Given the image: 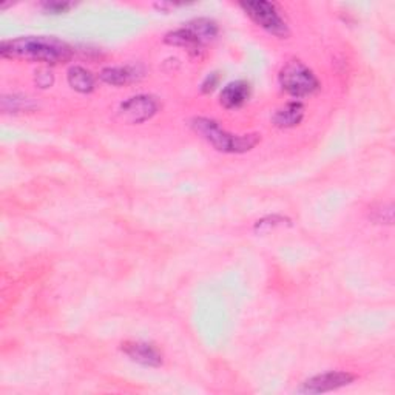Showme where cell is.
Segmentation results:
<instances>
[{
	"instance_id": "cell-1",
	"label": "cell",
	"mask_w": 395,
	"mask_h": 395,
	"mask_svg": "<svg viewBox=\"0 0 395 395\" xmlns=\"http://www.w3.org/2000/svg\"><path fill=\"white\" fill-rule=\"evenodd\" d=\"M0 54L8 59H23L58 65V63H65L73 58V50L67 42L56 38L26 36V38L2 42Z\"/></svg>"
},
{
	"instance_id": "cell-2",
	"label": "cell",
	"mask_w": 395,
	"mask_h": 395,
	"mask_svg": "<svg viewBox=\"0 0 395 395\" xmlns=\"http://www.w3.org/2000/svg\"><path fill=\"white\" fill-rule=\"evenodd\" d=\"M190 125L193 130L203 136L210 145L223 153H246L252 150L253 147L261 141L260 135L256 133L243 136L227 133L224 128L218 125V122L207 117H195Z\"/></svg>"
},
{
	"instance_id": "cell-3",
	"label": "cell",
	"mask_w": 395,
	"mask_h": 395,
	"mask_svg": "<svg viewBox=\"0 0 395 395\" xmlns=\"http://www.w3.org/2000/svg\"><path fill=\"white\" fill-rule=\"evenodd\" d=\"M280 84L295 98L309 96L320 88V82L309 67L300 60H290L280 71Z\"/></svg>"
},
{
	"instance_id": "cell-4",
	"label": "cell",
	"mask_w": 395,
	"mask_h": 395,
	"mask_svg": "<svg viewBox=\"0 0 395 395\" xmlns=\"http://www.w3.org/2000/svg\"><path fill=\"white\" fill-rule=\"evenodd\" d=\"M240 6L256 25H260L268 33L277 38L289 36V26L273 4L258 0V2H243Z\"/></svg>"
},
{
	"instance_id": "cell-5",
	"label": "cell",
	"mask_w": 395,
	"mask_h": 395,
	"mask_svg": "<svg viewBox=\"0 0 395 395\" xmlns=\"http://www.w3.org/2000/svg\"><path fill=\"white\" fill-rule=\"evenodd\" d=\"M357 376L349 372H326L312 376L307 381L302 383L301 388H298V394H321V392H329L343 388V386L351 384L355 381Z\"/></svg>"
},
{
	"instance_id": "cell-6",
	"label": "cell",
	"mask_w": 395,
	"mask_h": 395,
	"mask_svg": "<svg viewBox=\"0 0 395 395\" xmlns=\"http://www.w3.org/2000/svg\"><path fill=\"white\" fill-rule=\"evenodd\" d=\"M158 100L152 96H135L121 105V115L124 121L130 124H141L152 119L158 112Z\"/></svg>"
},
{
	"instance_id": "cell-7",
	"label": "cell",
	"mask_w": 395,
	"mask_h": 395,
	"mask_svg": "<svg viewBox=\"0 0 395 395\" xmlns=\"http://www.w3.org/2000/svg\"><path fill=\"white\" fill-rule=\"evenodd\" d=\"M122 352L133 360L147 367H158L162 364V354L159 349L144 342H127L122 344Z\"/></svg>"
},
{
	"instance_id": "cell-8",
	"label": "cell",
	"mask_w": 395,
	"mask_h": 395,
	"mask_svg": "<svg viewBox=\"0 0 395 395\" xmlns=\"http://www.w3.org/2000/svg\"><path fill=\"white\" fill-rule=\"evenodd\" d=\"M251 96V85L244 80H236L224 87L221 91V105L226 108H238L247 102V99Z\"/></svg>"
},
{
	"instance_id": "cell-9",
	"label": "cell",
	"mask_w": 395,
	"mask_h": 395,
	"mask_svg": "<svg viewBox=\"0 0 395 395\" xmlns=\"http://www.w3.org/2000/svg\"><path fill=\"white\" fill-rule=\"evenodd\" d=\"M302 116H305V105L301 102H289L275 113L273 124L280 128H290L298 125Z\"/></svg>"
},
{
	"instance_id": "cell-10",
	"label": "cell",
	"mask_w": 395,
	"mask_h": 395,
	"mask_svg": "<svg viewBox=\"0 0 395 395\" xmlns=\"http://www.w3.org/2000/svg\"><path fill=\"white\" fill-rule=\"evenodd\" d=\"M100 80L108 85L121 87L137 79V71L133 67H108L99 75Z\"/></svg>"
},
{
	"instance_id": "cell-11",
	"label": "cell",
	"mask_w": 395,
	"mask_h": 395,
	"mask_svg": "<svg viewBox=\"0 0 395 395\" xmlns=\"http://www.w3.org/2000/svg\"><path fill=\"white\" fill-rule=\"evenodd\" d=\"M165 43L173 45V47H181V48H186L187 51H190L191 54H198L201 51V48L204 47L203 43H201L195 36H193L186 26L179 30H174L172 33H169L165 36Z\"/></svg>"
},
{
	"instance_id": "cell-12",
	"label": "cell",
	"mask_w": 395,
	"mask_h": 395,
	"mask_svg": "<svg viewBox=\"0 0 395 395\" xmlns=\"http://www.w3.org/2000/svg\"><path fill=\"white\" fill-rule=\"evenodd\" d=\"M68 84L73 90H76L78 93L87 95L91 93L95 88V78L85 68L73 67L68 71Z\"/></svg>"
},
{
	"instance_id": "cell-13",
	"label": "cell",
	"mask_w": 395,
	"mask_h": 395,
	"mask_svg": "<svg viewBox=\"0 0 395 395\" xmlns=\"http://www.w3.org/2000/svg\"><path fill=\"white\" fill-rule=\"evenodd\" d=\"M186 28L203 43H209L218 36V25L210 19H195L186 25Z\"/></svg>"
},
{
	"instance_id": "cell-14",
	"label": "cell",
	"mask_w": 395,
	"mask_h": 395,
	"mask_svg": "<svg viewBox=\"0 0 395 395\" xmlns=\"http://www.w3.org/2000/svg\"><path fill=\"white\" fill-rule=\"evenodd\" d=\"M71 6H73V4H65V2H45V4H42V8L45 10V13H50V14L67 13Z\"/></svg>"
},
{
	"instance_id": "cell-15",
	"label": "cell",
	"mask_w": 395,
	"mask_h": 395,
	"mask_svg": "<svg viewBox=\"0 0 395 395\" xmlns=\"http://www.w3.org/2000/svg\"><path fill=\"white\" fill-rule=\"evenodd\" d=\"M36 82H38V85L41 88H48L53 84V75L51 71L48 70H41L38 73V76H36Z\"/></svg>"
},
{
	"instance_id": "cell-16",
	"label": "cell",
	"mask_w": 395,
	"mask_h": 395,
	"mask_svg": "<svg viewBox=\"0 0 395 395\" xmlns=\"http://www.w3.org/2000/svg\"><path fill=\"white\" fill-rule=\"evenodd\" d=\"M218 75L216 73H212L206 80H204V84H203V93H210V91H214L216 84H218Z\"/></svg>"
}]
</instances>
